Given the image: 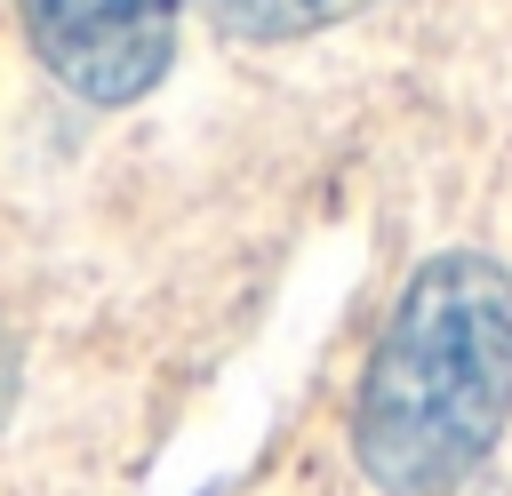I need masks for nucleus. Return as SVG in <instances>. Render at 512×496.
Returning <instances> with one entry per match:
<instances>
[{
    "instance_id": "obj_1",
    "label": "nucleus",
    "mask_w": 512,
    "mask_h": 496,
    "mask_svg": "<svg viewBox=\"0 0 512 496\" xmlns=\"http://www.w3.org/2000/svg\"><path fill=\"white\" fill-rule=\"evenodd\" d=\"M512 424V272L488 248H432L360 368L352 464L376 496H456Z\"/></svg>"
},
{
    "instance_id": "obj_2",
    "label": "nucleus",
    "mask_w": 512,
    "mask_h": 496,
    "mask_svg": "<svg viewBox=\"0 0 512 496\" xmlns=\"http://www.w3.org/2000/svg\"><path fill=\"white\" fill-rule=\"evenodd\" d=\"M32 64L80 104H136L176 64L184 0H16Z\"/></svg>"
},
{
    "instance_id": "obj_3",
    "label": "nucleus",
    "mask_w": 512,
    "mask_h": 496,
    "mask_svg": "<svg viewBox=\"0 0 512 496\" xmlns=\"http://www.w3.org/2000/svg\"><path fill=\"white\" fill-rule=\"evenodd\" d=\"M376 0H200V16L224 32V40H304V32H328V24H352L368 16Z\"/></svg>"
}]
</instances>
